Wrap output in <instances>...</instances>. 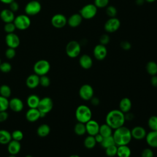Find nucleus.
<instances>
[{
	"mask_svg": "<svg viewBox=\"0 0 157 157\" xmlns=\"http://www.w3.org/2000/svg\"><path fill=\"white\" fill-rule=\"evenodd\" d=\"M125 121L124 113L120 109H113L109 111L105 117V123L112 129H116L124 126Z\"/></svg>",
	"mask_w": 157,
	"mask_h": 157,
	"instance_id": "nucleus-1",
	"label": "nucleus"
},
{
	"mask_svg": "<svg viewBox=\"0 0 157 157\" xmlns=\"http://www.w3.org/2000/svg\"><path fill=\"white\" fill-rule=\"evenodd\" d=\"M112 136L117 146L128 145L132 139L131 130L124 126L115 129Z\"/></svg>",
	"mask_w": 157,
	"mask_h": 157,
	"instance_id": "nucleus-2",
	"label": "nucleus"
},
{
	"mask_svg": "<svg viewBox=\"0 0 157 157\" xmlns=\"http://www.w3.org/2000/svg\"><path fill=\"white\" fill-rule=\"evenodd\" d=\"M75 115L78 122L85 124L91 119L92 112L88 106L82 104L77 107Z\"/></svg>",
	"mask_w": 157,
	"mask_h": 157,
	"instance_id": "nucleus-3",
	"label": "nucleus"
},
{
	"mask_svg": "<svg viewBox=\"0 0 157 157\" xmlns=\"http://www.w3.org/2000/svg\"><path fill=\"white\" fill-rule=\"evenodd\" d=\"M50 70V64L45 59H40L36 61L33 66L34 74L39 76L47 75Z\"/></svg>",
	"mask_w": 157,
	"mask_h": 157,
	"instance_id": "nucleus-4",
	"label": "nucleus"
},
{
	"mask_svg": "<svg viewBox=\"0 0 157 157\" xmlns=\"http://www.w3.org/2000/svg\"><path fill=\"white\" fill-rule=\"evenodd\" d=\"M13 22L16 29L21 31L27 29L31 25V20L29 17L25 14H21L15 17Z\"/></svg>",
	"mask_w": 157,
	"mask_h": 157,
	"instance_id": "nucleus-5",
	"label": "nucleus"
},
{
	"mask_svg": "<svg viewBox=\"0 0 157 157\" xmlns=\"http://www.w3.org/2000/svg\"><path fill=\"white\" fill-rule=\"evenodd\" d=\"M80 44L76 40H71L69 42L66 46V53L67 55L71 58L77 57L80 55Z\"/></svg>",
	"mask_w": 157,
	"mask_h": 157,
	"instance_id": "nucleus-6",
	"label": "nucleus"
},
{
	"mask_svg": "<svg viewBox=\"0 0 157 157\" xmlns=\"http://www.w3.org/2000/svg\"><path fill=\"white\" fill-rule=\"evenodd\" d=\"M98 8L94 4H88L85 5L80 10L79 13L83 18L89 20L94 17L97 13Z\"/></svg>",
	"mask_w": 157,
	"mask_h": 157,
	"instance_id": "nucleus-7",
	"label": "nucleus"
},
{
	"mask_svg": "<svg viewBox=\"0 0 157 157\" xmlns=\"http://www.w3.org/2000/svg\"><path fill=\"white\" fill-rule=\"evenodd\" d=\"M42 7L40 3L36 0H32L28 2L25 7V12L26 15L34 16L38 14L41 10Z\"/></svg>",
	"mask_w": 157,
	"mask_h": 157,
	"instance_id": "nucleus-8",
	"label": "nucleus"
},
{
	"mask_svg": "<svg viewBox=\"0 0 157 157\" xmlns=\"http://www.w3.org/2000/svg\"><path fill=\"white\" fill-rule=\"evenodd\" d=\"M53 102L50 97H44L40 99L37 109L40 113L47 115L53 109Z\"/></svg>",
	"mask_w": 157,
	"mask_h": 157,
	"instance_id": "nucleus-9",
	"label": "nucleus"
},
{
	"mask_svg": "<svg viewBox=\"0 0 157 157\" xmlns=\"http://www.w3.org/2000/svg\"><path fill=\"white\" fill-rule=\"evenodd\" d=\"M79 96L85 101H90L94 96V90L89 84L82 85L78 91Z\"/></svg>",
	"mask_w": 157,
	"mask_h": 157,
	"instance_id": "nucleus-10",
	"label": "nucleus"
},
{
	"mask_svg": "<svg viewBox=\"0 0 157 157\" xmlns=\"http://www.w3.org/2000/svg\"><path fill=\"white\" fill-rule=\"evenodd\" d=\"M120 21L116 17L110 18L104 24V29L107 33H114L120 27Z\"/></svg>",
	"mask_w": 157,
	"mask_h": 157,
	"instance_id": "nucleus-11",
	"label": "nucleus"
},
{
	"mask_svg": "<svg viewBox=\"0 0 157 157\" xmlns=\"http://www.w3.org/2000/svg\"><path fill=\"white\" fill-rule=\"evenodd\" d=\"M67 19L61 13L55 14L51 19V23L52 26L56 28H61L65 26L67 24Z\"/></svg>",
	"mask_w": 157,
	"mask_h": 157,
	"instance_id": "nucleus-12",
	"label": "nucleus"
},
{
	"mask_svg": "<svg viewBox=\"0 0 157 157\" xmlns=\"http://www.w3.org/2000/svg\"><path fill=\"white\" fill-rule=\"evenodd\" d=\"M5 42L8 47L15 49L20 45V39L18 35L13 33L7 34L5 37Z\"/></svg>",
	"mask_w": 157,
	"mask_h": 157,
	"instance_id": "nucleus-13",
	"label": "nucleus"
},
{
	"mask_svg": "<svg viewBox=\"0 0 157 157\" xmlns=\"http://www.w3.org/2000/svg\"><path fill=\"white\" fill-rule=\"evenodd\" d=\"M107 55V50L105 45L101 44L96 45L93 49V55L98 60H103Z\"/></svg>",
	"mask_w": 157,
	"mask_h": 157,
	"instance_id": "nucleus-14",
	"label": "nucleus"
},
{
	"mask_svg": "<svg viewBox=\"0 0 157 157\" xmlns=\"http://www.w3.org/2000/svg\"><path fill=\"white\" fill-rule=\"evenodd\" d=\"M23 107V102L22 100L18 98H13L9 101V108L14 112L22 111Z\"/></svg>",
	"mask_w": 157,
	"mask_h": 157,
	"instance_id": "nucleus-15",
	"label": "nucleus"
},
{
	"mask_svg": "<svg viewBox=\"0 0 157 157\" xmlns=\"http://www.w3.org/2000/svg\"><path fill=\"white\" fill-rule=\"evenodd\" d=\"M85 126L86 132L88 135L94 136L99 133L100 125L96 120L91 119L85 123Z\"/></svg>",
	"mask_w": 157,
	"mask_h": 157,
	"instance_id": "nucleus-16",
	"label": "nucleus"
},
{
	"mask_svg": "<svg viewBox=\"0 0 157 157\" xmlns=\"http://www.w3.org/2000/svg\"><path fill=\"white\" fill-rule=\"evenodd\" d=\"M131 136L132 138H134L136 140H142L145 138V136L147 135V132L142 126H137L134 127L131 130Z\"/></svg>",
	"mask_w": 157,
	"mask_h": 157,
	"instance_id": "nucleus-17",
	"label": "nucleus"
},
{
	"mask_svg": "<svg viewBox=\"0 0 157 157\" xmlns=\"http://www.w3.org/2000/svg\"><path fill=\"white\" fill-rule=\"evenodd\" d=\"M26 119L29 122H35L37 121L40 117V112L37 108H29L26 112Z\"/></svg>",
	"mask_w": 157,
	"mask_h": 157,
	"instance_id": "nucleus-18",
	"label": "nucleus"
},
{
	"mask_svg": "<svg viewBox=\"0 0 157 157\" xmlns=\"http://www.w3.org/2000/svg\"><path fill=\"white\" fill-rule=\"evenodd\" d=\"M14 12L9 9H4L0 13V18L5 23L13 22L15 19Z\"/></svg>",
	"mask_w": 157,
	"mask_h": 157,
	"instance_id": "nucleus-19",
	"label": "nucleus"
},
{
	"mask_svg": "<svg viewBox=\"0 0 157 157\" xmlns=\"http://www.w3.org/2000/svg\"><path fill=\"white\" fill-rule=\"evenodd\" d=\"M21 150L20 142L12 139L7 144V151L10 155H16Z\"/></svg>",
	"mask_w": 157,
	"mask_h": 157,
	"instance_id": "nucleus-20",
	"label": "nucleus"
},
{
	"mask_svg": "<svg viewBox=\"0 0 157 157\" xmlns=\"http://www.w3.org/2000/svg\"><path fill=\"white\" fill-rule=\"evenodd\" d=\"M39 77L36 74L29 75L26 80V85L28 88L34 89L39 85Z\"/></svg>",
	"mask_w": 157,
	"mask_h": 157,
	"instance_id": "nucleus-21",
	"label": "nucleus"
},
{
	"mask_svg": "<svg viewBox=\"0 0 157 157\" xmlns=\"http://www.w3.org/2000/svg\"><path fill=\"white\" fill-rule=\"evenodd\" d=\"M145 140L150 147L157 148V131H151L148 133H147Z\"/></svg>",
	"mask_w": 157,
	"mask_h": 157,
	"instance_id": "nucleus-22",
	"label": "nucleus"
},
{
	"mask_svg": "<svg viewBox=\"0 0 157 157\" xmlns=\"http://www.w3.org/2000/svg\"><path fill=\"white\" fill-rule=\"evenodd\" d=\"M80 66L85 69H89L92 67L93 60L90 56L86 54L82 55L79 58Z\"/></svg>",
	"mask_w": 157,
	"mask_h": 157,
	"instance_id": "nucleus-23",
	"label": "nucleus"
},
{
	"mask_svg": "<svg viewBox=\"0 0 157 157\" xmlns=\"http://www.w3.org/2000/svg\"><path fill=\"white\" fill-rule=\"evenodd\" d=\"M82 17L80 13H74L67 19V23L72 28L78 26L82 21Z\"/></svg>",
	"mask_w": 157,
	"mask_h": 157,
	"instance_id": "nucleus-24",
	"label": "nucleus"
},
{
	"mask_svg": "<svg viewBox=\"0 0 157 157\" xmlns=\"http://www.w3.org/2000/svg\"><path fill=\"white\" fill-rule=\"evenodd\" d=\"M132 107V102L129 98H123L119 103V109L124 113H126L130 111Z\"/></svg>",
	"mask_w": 157,
	"mask_h": 157,
	"instance_id": "nucleus-25",
	"label": "nucleus"
},
{
	"mask_svg": "<svg viewBox=\"0 0 157 157\" xmlns=\"http://www.w3.org/2000/svg\"><path fill=\"white\" fill-rule=\"evenodd\" d=\"M40 98L35 94L28 96L26 99V104L29 108H37L38 107Z\"/></svg>",
	"mask_w": 157,
	"mask_h": 157,
	"instance_id": "nucleus-26",
	"label": "nucleus"
},
{
	"mask_svg": "<svg viewBox=\"0 0 157 157\" xmlns=\"http://www.w3.org/2000/svg\"><path fill=\"white\" fill-rule=\"evenodd\" d=\"M131 155V150L128 145L118 146L117 152L118 157H130Z\"/></svg>",
	"mask_w": 157,
	"mask_h": 157,
	"instance_id": "nucleus-27",
	"label": "nucleus"
},
{
	"mask_svg": "<svg viewBox=\"0 0 157 157\" xmlns=\"http://www.w3.org/2000/svg\"><path fill=\"white\" fill-rule=\"evenodd\" d=\"M12 140L11 133L6 129H0V144L7 145Z\"/></svg>",
	"mask_w": 157,
	"mask_h": 157,
	"instance_id": "nucleus-28",
	"label": "nucleus"
},
{
	"mask_svg": "<svg viewBox=\"0 0 157 157\" xmlns=\"http://www.w3.org/2000/svg\"><path fill=\"white\" fill-rule=\"evenodd\" d=\"M50 132V127L48 124L44 123L38 126L37 129V134L40 137H47Z\"/></svg>",
	"mask_w": 157,
	"mask_h": 157,
	"instance_id": "nucleus-29",
	"label": "nucleus"
},
{
	"mask_svg": "<svg viewBox=\"0 0 157 157\" xmlns=\"http://www.w3.org/2000/svg\"><path fill=\"white\" fill-rule=\"evenodd\" d=\"M99 133L104 137L112 135V128L107 123L102 124L99 127Z\"/></svg>",
	"mask_w": 157,
	"mask_h": 157,
	"instance_id": "nucleus-30",
	"label": "nucleus"
},
{
	"mask_svg": "<svg viewBox=\"0 0 157 157\" xmlns=\"http://www.w3.org/2000/svg\"><path fill=\"white\" fill-rule=\"evenodd\" d=\"M146 71L150 75H155L157 74V63L155 61H148L146 64Z\"/></svg>",
	"mask_w": 157,
	"mask_h": 157,
	"instance_id": "nucleus-31",
	"label": "nucleus"
},
{
	"mask_svg": "<svg viewBox=\"0 0 157 157\" xmlns=\"http://www.w3.org/2000/svg\"><path fill=\"white\" fill-rule=\"evenodd\" d=\"M96 141L95 140L94 136L88 135L83 141V145L85 147L88 149H92L93 148L96 144Z\"/></svg>",
	"mask_w": 157,
	"mask_h": 157,
	"instance_id": "nucleus-32",
	"label": "nucleus"
},
{
	"mask_svg": "<svg viewBox=\"0 0 157 157\" xmlns=\"http://www.w3.org/2000/svg\"><path fill=\"white\" fill-rule=\"evenodd\" d=\"M74 131L75 134H77V136H80L84 135L86 132L85 124L83 123L78 122L75 124L74 128Z\"/></svg>",
	"mask_w": 157,
	"mask_h": 157,
	"instance_id": "nucleus-33",
	"label": "nucleus"
},
{
	"mask_svg": "<svg viewBox=\"0 0 157 157\" xmlns=\"http://www.w3.org/2000/svg\"><path fill=\"white\" fill-rule=\"evenodd\" d=\"M11 94L12 90L9 85L3 84L0 86V96L9 99L11 96Z\"/></svg>",
	"mask_w": 157,
	"mask_h": 157,
	"instance_id": "nucleus-34",
	"label": "nucleus"
},
{
	"mask_svg": "<svg viewBox=\"0 0 157 157\" xmlns=\"http://www.w3.org/2000/svg\"><path fill=\"white\" fill-rule=\"evenodd\" d=\"M115 141H114V139H113V137L112 135L110 136L104 137L102 142L101 143V146L104 148H106L107 147H110V146L113 145H115Z\"/></svg>",
	"mask_w": 157,
	"mask_h": 157,
	"instance_id": "nucleus-35",
	"label": "nucleus"
},
{
	"mask_svg": "<svg viewBox=\"0 0 157 157\" xmlns=\"http://www.w3.org/2000/svg\"><path fill=\"white\" fill-rule=\"evenodd\" d=\"M148 126L151 131H157V116L152 115L148 118Z\"/></svg>",
	"mask_w": 157,
	"mask_h": 157,
	"instance_id": "nucleus-36",
	"label": "nucleus"
},
{
	"mask_svg": "<svg viewBox=\"0 0 157 157\" xmlns=\"http://www.w3.org/2000/svg\"><path fill=\"white\" fill-rule=\"evenodd\" d=\"M117 147L118 146L117 145H113L110 147H107L105 148V154L108 157H113L117 155Z\"/></svg>",
	"mask_w": 157,
	"mask_h": 157,
	"instance_id": "nucleus-37",
	"label": "nucleus"
},
{
	"mask_svg": "<svg viewBox=\"0 0 157 157\" xmlns=\"http://www.w3.org/2000/svg\"><path fill=\"white\" fill-rule=\"evenodd\" d=\"M11 136H12V139L15 140H17L20 142L24 137V135L23 132L21 130L19 129H16L14 130L12 133H11Z\"/></svg>",
	"mask_w": 157,
	"mask_h": 157,
	"instance_id": "nucleus-38",
	"label": "nucleus"
},
{
	"mask_svg": "<svg viewBox=\"0 0 157 157\" xmlns=\"http://www.w3.org/2000/svg\"><path fill=\"white\" fill-rule=\"evenodd\" d=\"M9 99L0 96V112L6 111L9 109Z\"/></svg>",
	"mask_w": 157,
	"mask_h": 157,
	"instance_id": "nucleus-39",
	"label": "nucleus"
},
{
	"mask_svg": "<svg viewBox=\"0 0 157 157\" xmlns=\"http://www.w3.org/2000/svg\"><path fill=\"white\" fill-rule=\"evenodd\" d=\"M39 85L44 88L48 87L50 85V79L47 75L39 77Z\"/></svg>",
	"mask_w": 157,
	"mask_h": 157,
	"instance_id": "nucleus-40",
	"label": "nucleus"
},
{
	"mask_svg": "<svg viewBox=\"0 0 157 157\" xmlns=\"http://www.w3.org/2000/svg\"><path fill=\"white\" fill-rule=\"evenodd\" d=\"M16 29V27L13 23V22H10V23H5V25L4 26V30L7 34L9 33H13Z\"/></svg>",
	"mask_w": 157,
	"mask_h": 157,
	"instance_id": "nucleus-41",
	"label": "nucleus"
},
{
	"mask_svg": "<svg viewBox=\"0 0 157 157\" xmlns=\"http://www.w3.org/2000/svg\"><path fill=\"white\" fill-rule=\"evenodd\" d=\"M12 70V65L8 62H3L0 64V71L3 73H8Z\"/></svg>",
	"mask_w": 157,
	"mask_h": 157,
	"instance_id": "nucleus-42",
	"label": "nucleus"
},
{
	"mask_svg": "<svg viewBox=\"0 0 157 157\" xmlns=\"http://www.w3.org/2000/svg\"><path fill=\"white\" fill-rule=\"evenodd\" d=\"M106 13L110 18L115 17L117 13V9L113 6H109L107 7L106 9Z\"/></svg>",
	"mask_w": 157,
	"mask_h": 157,
	"instance_id": "nucleus-43",
	"label": "nucleus"
},
{
	"mask_svg": "<svg viewBox=\"0 0 157 157\" xmlns=\"http://www.w3.org/2000/svg\"><path fill=\"white\" fill-rule=\"evenodd\" d=\"M5 55H6V57L9 59H13L16 55L15 49L13 48L8 47V48L5 52Z\"/></svg>",
	"mask_w": 157,
	"mask_h": 157,
	"instance_id": "nucleus-44",
	"label": "nucleus"
},
{
	"mask_svg": "<svg viewBox=\"0 0 157 157\" xmlns=\"http://www.w3.org/2000/svg\"><path fill=\"white\" fill-rule=\"evenodd\" d=\"M109 0H94V4L98 8H104L108 6Z\"/></svg>",
	"mask_w": 157,
	"mask_h": 157,
	"instance_id": "nucleus-45",
	"label": "nucleus"
},
{
	"mask_svg": "<svg viewBox=\"0 0 157 157\" xmlns=\"http://www.w3.org/2000/svg\"><path fill=\"white\" fill-rule=\"evenodd\" d=\"M154 153L153 150L150 148H144L141 153V157H153Z\"/></svg>",
	"mask_w": 157,
	"mask_h": 157,
	"instance_id": "nucleus-46",
	"label": "nucleus"
},
{
	"mask_svg": "<svg viewBox=\"0 0 157 157\" xmlns=\"http://www.w3.org/2000/svg\"><path fill=\"white\" fill-rule=\"evenodd\" d=\"M109 41H110V37L107 34H104L102 36H101L99 39V42L101 44L105 45L109 42Z\"/></svg>",
	"mask_w": 157,
	"mask_h": 157,
	"instance_id": "nucleus-47",
	"label": "nucleus"
},
{
	"mask_svg": "<svg viewBox=\"0 0 157 157\" xmlns=\"http://www.w3.org/2000/svg\"><path fill=\"white\" fill-rule=\"evenodd\" d=\"M18 9H19V5L15 1L9 4V9L11 10L12 12H17L18 10Z\"/></svg>",
	"mask_w": 157,
	"mask_h": 157,
	"instance_id": "nucleus-48",
	"label": "nucleus"
},
{
	"mask_svg": "<svg viewBox=\"0 0 157 157\" xmlns=\"http://www.w3.org/2000/svg\"><path fill=\"white\" fill-rule=\"evenodd\" d=\"M9 117V114L7 111L0 112V123L6 121Z\"/></svg>",
	"mask_w": 157,
	"mask_h": 157,
	"instance_id": "nucleus-49",
	"label": "nucleus"
},
{
	"mask_svg": "<svg viewBox=\"0 0 157 157\" xmlns=\"http://www.w3.org/2000/svg\"><path fill=\"white\" fill-rule=\"evenodd\" d=\"M120 46L124 50H129L131 48V44L128 41H122L120 43Z\"/></svg>",
	"mask_w": 157,
	"mask_h": 157,
	"instance_id": "nucleus-50",
	"label": "nucleus"
},
{
	"mask_svg": "<svg viewBox=\"0 0 157 157\" xmlns=\"http://www.w3.org/2000/svg\"><path fill=\"white\" fill-rule=\"evenodd\" d=\"M90 101H91V104L93 105H94V106H97L100 103L99 99L98 98H97V97H94V96L90 99Z\"/></svg>",
	"mask_w": 157,
	"mask_h": 157,
	"instance_id": "nucleus-51",
	"label": "nucleus"
},
{
	"mask_svg": "<svg viewBox=\"0 0 157 157\" xmlns=\"http://www.w3.org/2000/svg\"><path fill=\"white\" fill-rule=\"evenodd\" d=\"M151 84L153 86L157 88V75H153L151 78Z\"/></svg>",
	"mask_w": 157,
	"mask_h": 157,
	"instance_id": "nucleus-52",
	"label": "nucleus"
},
{
	"mask_svg": "<svg viewBox=\"0 0 157 157\" xmlns=\"http://www.w3.org/2000/svg\"><path fill=\"white\" fill-rule=\"evenodd\" d=\"M124 117H125V120L131 121L133 119L134 115L132 113H130L129 112H128L124 113Z\"/></svg>",
	"mask_w": 157,
	"mask_h": 157,
	"instance_id": "nucleus-53",
	"label": "nucleus"
},
{
	"mask_svg": "<svg viewBox=\"0 0 157 157\" xmlns=\"http://www.w3.org/2000/svg\"><path fill=\"white\" fill-rule=\"evenodd\" d=\"M94 138H95V140H96L97 143H100L101 144L102 142L103 139H104V137L102 135H101L99 133H98V134H97L96 135L94 136Z\"/></svg>",
	"mask_w": 157,
	"mask_h": 157,
	"instance_id": "nucleus-54",
	"label": "nucleus"
},
{
	"mask_svg": "<svg viewBox=\"0 0 157 157\" xmlns=\"http://www.w3.org/2000/svg\"><path fill=\"white\" fill-rule=\"evenodd\" d=\"M15 0H0V2H1L2 3L4 4H10L12 2L14 1Z\"/></svg>",
	"mask_w": 157,
	"mask_h": 157,
	"instance_id": "nucleus-55",
	"label": "nucleus"
},
{
	"mask_svg": "<svg viewBox=\"0 0 157 157\" xmlns=\"http://www.w3.org/2000/svg\"><path fill=\"white\" fill-rule=\"evenodd\" d=\"M144 1L145 0H136V3L138 5H142V4H143Z\"/></svg>",
	"mask_w": 157,
	"mask_h": 157,
	"instance_id": "nucleus-56",
	"label": "nucleus"
},
{
	"mask_svg": "<svg viewBox=\"0 0 157 157\" xmlns=\"http://www.w3.org/2000/svg\"><path fill=\"white\" fill-rule=\"evenodd\" d=\"M69 157H80V156H78L77 155H72L69 156Z\"/></svg>",
	"mask_w": 157,
	"mask_h": 157,
	"instance_id": "nucleus-57",
	"label": "nucleus"
},
{
	"mask_svg": "<svg viewBox=\"0 0 157 157\" xmlns=\"http://www.w3.org/2000/svg\"><path fill=\"white\" fill-rule=\"evenodd\" d=\"M145 1L148 2H155L156 0H145Z\"/></svg>",
	"mask_w": 157,
	"mask_h": 157,
	"instance_id": "nucleus-58",
	"label": "nucleus"
},
{
	"mask_svg": "<svg viewBox=\"0 0 157 157\" xmlns=\"http://www.w3.org/2000/svg\"><path fill=\"white\" fill-rule=\"evenodd\" d=\"M8 157H17L16 155H10Z\"/></svg>",
	"mask_w": 157,
	"mask_h": 157,
	"instance_id": "nucleus-59",
	"label": "nucleus"
},
{
	"mask_svg": "<svg viewBox=\"0 0 157 157\" xmlns=\"http://www.w3.org/2000/svg\"><path fill=\"white\" fill-rule=\"evenodd\" d=\"M25 157H33V156H31V155H26Z\"/></svg>",
	"mask_w": 157,
	"mask_h": 157,
	"instance_id": "nucleus-60",
	"label": "nucleus"
},
{
	"mask_svg": "<svg viewBox=\"0 0 157 157\" xmlns=\"http://www.w3.org/2000/svg\"><path fill=\"white\" fill-rule=\"evenodd\" d=\"M1 63V58H0V64Z\"/></svg>",
	"mask_w": 157,
	"mask_h": 157,
	"instance_id": "nucleus-61",
	"label": "nucleus"
},
{
	"mask_svg": "<svg viewBox=\"0 0 157 157\" xmlns=\"http://www.w3.org/2000/svg\"></svg>",
	"mask_w": 157,
	"mask_h": 157,
	"instance_id": "nucleus-62",
	"label": "nucleus"
}]
</instances>
